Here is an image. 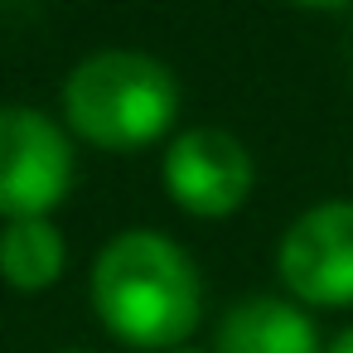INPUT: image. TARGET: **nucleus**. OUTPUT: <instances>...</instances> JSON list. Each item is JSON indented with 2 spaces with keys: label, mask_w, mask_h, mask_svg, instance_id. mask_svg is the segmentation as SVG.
I'll return each mask as SVG.
<instances>
[{
  "label": "nucleus",
  "mask_w": 353,
  "mask_h": 353,
  "mask_svg": "<svg viewBox=\"0 0 353 353\" xmlns=\"http://www.w3.org/2000/svg\"><path fill=\"white\" fill-rule=\"evenodd\" d=\"M92 310L112 339L174 353L203 314V281L170 232L126 228L92 261Z\"/></svg>",
  "instance_id": "obj_1"
},
{
  "label": "nucleus",
  "mask_w": 353,
  "mask_h": 353,
  "mask_svg": "<svg viewBox=\"0 0 353 353\" xmlns=\"http://www.w3.org/2000/svg\"><path fill=\"white\" fill-rule=\"evenodd\" d=\"M179 117V78L141 49L88 54L63 83V126L97 150H145Z\"/></svg>",
  "instance_id": "obj_2"
},
{
  "label": "nucleus",
  "mask_w": 353,
  "mask_h": 353,
  "mask_svg": "<svg viewBox=\"0 0 353 353\" xmlns=\"http://www.w3.org/2000/svg\"><path fill=\"white\" fill-rule=\"evenodd\" d=\"M73 189V141L39 107L0 102V218H49Z\"/></svg>",
  "instance_id": "obj_3"
},
{
  "label": "nucleus",
  "mask_w": 353,
  "mask_h": 353,
  "mask_svg": "<svg viewBox=\"0 0 353 353\" xmlns=\"http://www.w3.org/2000/svg\"><path fill=\"white\" fill-rule=\"evenodd\" d=\"M276 271L295 305H353V199L305 208L281 232Z\"/></svg>",
  "instance_id": "obj_4"
},
{
  "label": "nucleus",
  "mask_w": 353,
  "mask_h": 353,
  "mask_svg": "<svg viewBox=\"0 0 353 353\" xmlns=\"http://www.w3.org/2000/svg\"><path fill=\"white\" fill-rule=\"evenodd\" d=\"M165 189L189 218H228L247 203L256 170L247 145L223 126H189L165 150Z\"/></svg>",
  "instance_id": "obj_5"
},
{
  "label": "nucleus",
  "mask_w": 353,
  "mask_h": 353,
  "mask_svg": "<svg viewBox=\"0 0 353 353\" xmlns=\"http://www.w3.org/2000/svg\"><path fill=\"white\" fill-rule=\"evenodd\" d=\"M218 353H324L305 305L281 295H247L218 324Z\"/></svg>",
  "instance_id": "obj_6"
},
{
  "label": "nucleus",
  "mask_w": 353,
  "mask_h": 353,
  "mask_svg": "<svg viewBox=\"0 0 353 353\" xmlns=\"http://www.w3.org/2000/svg\"><path fill=\"white\" fill-rule=\"evenodd\" d=\"M68 242L49 218H25L0 228V281L15 290H49L63 276Z\"/></svg>",
  "instance_id": "obj_7"
},
{
  "label": "nucleus",
  "mask_w": 353,
  "mask_h": 353,
  "mask_svg": "<svg viewBox=\"0 0 353 353\" xmlns=\"http://www.w3.org/2000/svg\"><path fill=\"white\" fill-rule=\"evenodd\" d=\"M324 353H353V324H348V329H343V334H339V339H334Z\"/></svg>",
  "instance_id": "obj_8"
},
{
  "label": "nucleus",
  "mask_w": 353,
  "mask_h": 353,
  "mask_svg": "<svg viewBox=\"0 0 353 353\" xmlns=\"http://www.w3.org/2000/svg\"><path fill=\"white\" fill-rule=\"evenodd\" d=\"M174 353H199V348H174Z\"/></svg>",
  "instance_id": "obj_9"
},
{
  "label": "nucleus",
  "mask_w": 353,
  "mask_h": 353,
  "mask_svg": "<svg viewBox=\"0 0 353 353\" xmlns=\"http://www.w3.org/2000/svg\"><path fill=\"white\" fill-rule=\"evenodd\" d=\"M68 353H73V348H68Z\"/></svg>",
  "instance_id": "obj_10"
}]
</instances>
